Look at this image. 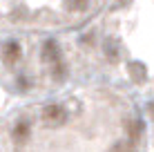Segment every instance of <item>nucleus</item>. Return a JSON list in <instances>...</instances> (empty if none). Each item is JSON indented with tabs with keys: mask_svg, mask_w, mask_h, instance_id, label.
Segmentation results:
<instances>
[{
	"mask_svg": "<svg viewBox=\"0 0 154 152\" xmlns=\"http://www.w3.org/2000/svg\"><path fill=\"white\" fill-rule=\"evenodd\" d=\"M65 119H67V114L60 105H47L42 110V121L47 125H60V123H65Z\"/></svg>",
	"mask_w": 154,
	"mask_h": 152,
	"instance_id": "1",
	"label": "nucleus"
},
{
	"mask_svg": "<svg viewBox=\"0 0 154 152\" xmlns=\"http://www.w3.org/2000/svg\"><path fill=\"white\" fill-rule=\"evenodd\" d=\"M141 132H143V123H141V121H132V123H130V134H132V139H139Z\"/></svg>",
	"mask_w": 154,
	"mask_h": 152,
	"instance_id": "9",
	"label": "nucleus"
},
{
	"mask_svg": "<svg viewBox=\"0 0 154 152\" xmlns=\"http://www.w3.org/2000/svg\"><path fill=\"white\" fill-rule=\"evenodd\" d=\"M105 54H107V58H112V60L119 58V47H116V40H107V43H105Z\"/></svg>",
	"mask_w": 154,
	"mask_h": 152,
	"instance_id": "6",
	"label": "nucleus"
},
{
	"mask_svg": "<svg viewBox=\"0 0 154 152\" xmlns=\"http://www.w3.org/2000/svg\"><path fill=\"white\" fill-rule=\"evenodd\" d=\"M42 60H45V63H56V60H60V47H58L54 40H47L45 47H42Z\"/></svg>",
	"mask_w": 154,
	"mask_h": 152,
	"instance_id": "2",
	"label": "nucleus"
},
{
	"mask_svg": "<svg viewBox=\"0 0 154 152\" xmlns=\"http://www.w3.org/2000/svg\"><path fill=\"white\" fill-rule=\"evenodd\" d=\"M119 152H132V150H130V148H127V150H119Z\"/></svg>",
	"mask_w": 154,
	"mask_h": 152,
	"instance_id": "10",
	"label": "nucleus"
},
{
	"mask_svg": "<svg viewBox=\"0 0 154 152\" xmlns=\"http://www.w3.org/2000/svg\"><path fill=\"white\" fill-rule=\"evenodd\" d=\"M65 7L72 9V11H81V9L87 7V0H65Z\"/></svg>",
	"mask_w": 154,
	"mask_h": 152,
	"instance_id": "8",
	"label": "nucleus"
},
{
	"mask_svg": "<svg viewBox=\"0 0 154 152\" xmlns=\"http://www.w3.org/2000/svg\"><path fill=\"white\" fill-rule=\"evenodd\" d=\"M2 58H5L7 65H14V63L20 58V45H18V43H9V45L2 49Z\"/></svg>",
	"mask_w": 154,
	"mask_h": 152,
	"instance_id": "3",
	"label": "nucleus"
},
{
	"mask_svg": "<svg viewBox=\"0 0 154 152\" xmlns=\"http://www.w3.org/2000/svg\"><path fill=\"white\" fill-rule=\"evenodd\" d=\"M130 72H132V76H134L136 83H145V67H143L141 63H132Z\"/></svg>",
	"mask_w": 154,
	"mask_h": 152,
	"instance_id": "5",
	"label": "nucleus"
},
{
	"mask_svg": "<svg viewBox=\"0 0 154 152\" xmlns=\"http://www.w3.org/2000/svg\"><path fill=\"white\" fill-rule=\"evenodd\" d=\"M65 74H67L65 65H63L60 60H56V63H54V72H51V76H54L56 81H63V78H65Z\"/></svg>",
	"mask_w": 154,
	"mask_h": 152,
	"instance_id": "7",
	"label": "nucleus"
},
{
	"mask_svg": "<svg viewBox=\"0 0 154 152\" xmlns=\"http://www.w3.org/2000/svg\"><path fill=\"white\" fill-rule=\"evenodd\" d=\"M14 137L18 139V141H25V139L29 137V123H27V121L16 123V128H14Z\"/></svg>",
	"mask_w": 154,
	"mask_h": 152,
	"instance_id": "4",
	"label": "nucleus"
}]
</instances>
